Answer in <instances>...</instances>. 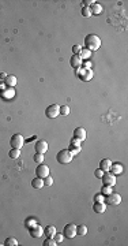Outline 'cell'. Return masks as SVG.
<instances>
[{
    "mask_svg": "<svg viewBox=\"0 0 128 246\" xmlns=\"http://www.w3.org/2000/svg\"><path fill=\"white\" fill-rule=\"evenodd\" d=\"M32 186H33V189H42L44 188L42 178H34L32 181Z\"/></svg>",
    "mask_w": 128,
    "mask_h": 246,
    "instance_id": "20",
    "label": "cell"
},
{
    "mask_svg": "<svg viewBox=\"0 0 128 246\" xmlns=\"http://www.w3.org/2000/svg\"><path fill=\"white\" fill-rule=\"evenodd\" d=\"M109 171H112L113 175H120L123 172V165L119 164V163H116V164H113V163H112V167H110Z\"/></svg>",
    "mask_w": 128,
    "mask_h": 246,
    "instance_id": "18",
    "label": "cell"
},
{
    "mask_svg": "<svg viewBox=\"0 0 128 246\" xmlns=\"http://www.w3.org/2000/svg\"><path fill=\"white\" fill-rule=\"evenodd\" d=\"M83 67H85V68H90V67H91V63H90V62H85V63H83Z\"/></svg>",
    "mask_w": 128,
    "mask_h": 246,
    "instance_id": "38",
    "label": "cell"
},
{
    "mask_svg": "<svg viewBox=\"0 0 128 246\" xmlns=\"http://www.w3.org/2000/svg\"><path fill=\"white\" fill-rule=\"evenodd\" d=\"M55 241L57 242V244H61L63 242V239H64V235L63 234H55Z\"/></svg>",
    "mask_w": 128,
    "mask_h": 246,
    "instance_id": "32",
    "label": "cell"
},
{
    "mask_svg": "<svg viewBox=\"0 0 128 246\" xmlns=\"http://www.w3.org/2000/svg\"><path fill=\"white\" fill-rule=\"evenodd\" d=\"M42 181H44V186H52V185H53V178H51L49 175L45 176Z\"/></svg>",
    "mask_w": 128,
    "mask_h": 246,
    "instance_id": "30",
    "label": "cell"
},
{
    "mask_svg": "<svg viewBox=\"0 0 128 246\" xmlns=\"http://www.w3.org/2000/svg\"><path fill=\"white\" fill-rule=\"evenodd\" d=\"M81 45H78V44H75L74 47H72V51H74V55H79V52H81Z\"/></svg>",
    "mask_w": 128,
    "mask_h": 246,
    "instance_id": "34",
    "label": "cell"
},
{
    "mask_svg": "<svg viewBox=\"0 0 128 246\" xmlns=\"http://www.w3.org/2000/svg\"><path fill=\"white\" fill-rule=\"evenodd\" d=\"M56 234V227L55 226H48L44 228V235H46V238H53Z\"/></svg>",
    "mask_w": 128,
    "mask_h": 246,
    "instance_id": "16",
    "label": "cell"
},
{
    "mask_svg": "<svg viewBox=\"0 0 128 246\" xmlns=\"http://www.w3.org/2000/svg\"><path fill=\"white\" fill-rule=\"evenodd\" d=\"M94 175L97 176V178H99V179H101V178H102V175H104V171H102L101 168H98V169H95Z\"/></svg>",
    "mask_w": 128,
    "mask_h": 246,
    "instance_id": "35",
    "label": "cell"
},
{
    "mask_svg": "<svg viewBox=\"0 0 128 246\" xmlns=\"http://www.w3.org/2000/svg\"><path fill=\"white\" fill-rule=\"evenodd\" d=\"M74 138L78 141H85L86 140V130L83 127H77V129L74 130Z\"/></svg>",
    "mask_w": 128,
    "mask_h": 246,
    "instance_id": "9",
    "label": "cell"
},
{
    "mask_svg": "<svg viewBox=\"0 0 128 246\" xmlns=\"http://www.w3.org/2000/svg\"><path fill=\"white\" fill-rule=\"evenodd\" d=\"M82 63H83V60L81 59L79 55H72V58L70 59V64L72 68H81Z\"/></svg>",
    "mask_w": 128,
    "mask_h": 246,
    "instance_id": "11",
    "label": "cell"
},
{
    "mask_svg": "<svg viewBox=\"0 0 128 246\" xmlns=\"http://www.w3.org/2000/svg\"><path fill=\"white\" fill-rule=\"evenodd\" d=\"M71 145H75V146H81V141H78V140H75V138H74V140L71 141Z\"/></svg>",
    "mask_w": 128,
    "mask_h": 246,
    "instance_id": "37",
    "label": "cell"
},
{
    "mask_svg": "<svg viewBox=\"0 0 128 246\" xmlns=\"http://www.w3.org/2000/svg\"><path fill=\"white\" fill-rule=\"evenodd\" d=\"M44 234V228L41 226H33L32 228H30V235H32L33 238H40L41 235Z\"/></svg>",
    "mask_w": 128,
    "mask_h": 246,
    "instance_id": "12",
    "label": "cell"
},
{
    "mask_svg": "<svg viewBox=\"0 0 128 246\" xmlns=\"http://www.w3.org/2000/svg\"><path fill=\"white\" fill-rule=\"evenodd\" d=\"M34 148H36V153L44 155V153H46V151H48V144L45 142V141H37Z\"/></svg>",
    "mask_w": 128,
    "mask_h": 246,
    "instance_id": "10",
    "label": "cell"
},
{
    "mask_svg": "<svg viewBox=\"0 0 128 246\" xmlns=\"http://www.w3.org/2000/svg\"><path fill=\"white\" fill-rule=\"evenodd\" d=\"M57 161L60 163V164H68V163L72 161V159H74V156L71 155V152L68 151V149H63V151H60L56 156Z\"/></svg>",
    "mask_w": 128,
    "mask_h": 246,
    "instance_id": "2",
    "label": "cell"
},
{
    "mask_svg": "<svg viewBox=\"0 0 128 246\" xmlns=\"http://www.w3.org/2000/svg\"><path fill=\"white\" fill-rule=\"evenodd\" d=\"M79 77H81L82 81H90V79L93 78V71H91V68H85L83 72H82V74H79Z\"/></svg>",
    "mask_w": 128,
    "mask_h": 246,
    "instance_id": "14",
    "label": "cell"
},
{
    "mask_svg": "<svg viewBox=\"0 0 128 246\" xmlns=\"http://www.w3.org/2000/svg\"><path fill=\"white\" fill-rule=\"evenodd\" d=\"M113 190H112V186H106V185H104V188H102V190H101V194H104V196H108V194H110Z\"/></svg>",
    "mask_w": 128,
    "mask_h": 246,
    "instance_id": "26",
    "label": "cell"
},
{
    "mask_svg": "<svg viewBox=\"0 0 128 246\" xmlns=\"http://www.w3.org/2000/svg\"><path fill=\"white\" fill-rule=\"evenodd\" d=\"M93 209H94L95 213H104L106 211V204L105 202H95Z\"/></svg>",
    "mask_w": 128,
    "mask_h": 246,
    "instance_id": "17",
    "label": "cell"
},
{
    "mask_svg": "<svg viewBox=\"0 0 128 246\" xmlns=\"http://www.w3.org/2000/svg\"><path fill=\"white\" fill-rule=\"evenodd\" d=\"M56 245H59V244L55 241V238H48V239L44 242V246H56Z\"/></svg>",
    "mask_w": 128,
    "mask_h": 246,
    "instance_id": "28",
    "label": "cell"
},
{
    "mask_svg": "<svg viewBox=\"0 0 128 246\" xmlns=\"http://www.w3.org/2000/svg\"><path fill=\"white\" fill-rule=\"evenodd\" d=\"M68 114H70V107H68V105H61L60 107V115L67 116Z\"/></svg>",
    "mask_w": 128,
    "mask_h": 246,
    "instance_id": "29",
    "label": "cell"
},
{
    "mask_svg": "<svg viewBox=\"0 0 128 246\" xmlns=\"http://www.w3.org/2000/svg\"><path fill=\"white\" fill-rule=\"evenodd\" d=\"M85 45H86V49H89L90 52L97 51L101 47V40H99V37L97 34H89L85 39Z\"/></svg>",
    "mask_w": 128,
    "mask_h": 246,
    "instance_id": "1",
    "label": "cell"
},
{
    "mask_svg": "<svg viewBox=\"0 0 128 246\" xmlns=\"http://www.w3.org/2000/svg\"><path fill=\"white\" fill-rule=\"evenodd\" d=\"M0 78H2V79H6V78H7V74H6V72H2V74H0Z\"/></svg>",
    "mask_w": 128,
    "mask_h": 246,
    "instance_id": "39",
    "label": "cell"
},
{
    "mask_svg": "<svg viewBox=\"0 0 128 246\" xmlns=\"http://www.w3.org/2000/svg\"><path fill=\"white\" fill-rule=\"evenodd\" d=\"M104 200H105V198H104V194H95L94 196L95 202H104Z\"/></svg>",
    "mask_w": 128,
    "mask_h": 246,
    "instance_id": "33",
    "label": "cell"
},
{
    "mask_svg": "<svg viewBox=\"0 0 128 246\" xmlns=\"http://www.w3.org/2000/svg\"><path fill=\"white\" fill-rule=\"evenodd\" d=\"M79 56H81L82 60H83V59L86 60V59H89L90 56H91V52H90L89 49H86V48H85V49H81V52H79Z\"/></svg>",
    "mask_w": 128,
    "mask_h": 246,
    "instance_id": "22",
    "label": "cell"
},
{
    "mask_svg": "<svg viewBox=\"0 0 128 246\" xmlns=\"http://www.w3.org/2000/svg\"><path fill=\"white\" fill-rule=\"evenodd\" d=\"M33 159H34V161H36L37 164H42V161H44V155L36 153V155L33 156Z\"/></svg>",
    "mask_w": 128,
    "mask_h": 246,
    "instance_id": "25",
    "label": "cell"
},
{
    "mask_svg": "<svg viewBox=\"0 0 128 246\" xmlns=\"http://www.w3.org/2000/svg\"><path fill=\"white\" fill-rule=\"evenodd\" d=\"M4 245H7V246H18L19 244H18V241L15 239V238H7L6 239V242H4Z\"/></svg>",
    "mask_w": 128,
    "mask_h": 246,
    "instance_id": "24",
    "label": "cell"
},
{
    "mask_svg": "<svg viewBox=\"0 0 128 246\" xmlns=\"http://www.w3.org/2000/svg\"><path fill=\"white\" fill-rule=\"evenodd\" d=\"M82 3H83V7H90L91 4H94L95 2H94V0H83Z\"/></svg>",
    "mask_w": 128,
    "mask_h": 246,
    "instance_id": "36",
    "label": "cell"
},
{
    "mask_svg": "<svg viewBox=\"0 0 128 246\" xmlns=\"http://www.w3.org/2000/svg\"><path fill=\"white\" fill-rule=\"evenodd\" d=\"M8 156H10L11 159H18L19 156H20V149H15V148H12L11 151H10Z\"/></svg>",
    "mask_w": 128,
    "mask_h": 246,
    "instance_id": "23",
    "label": "cell"
},
{
    "mask_svg": "<svg viewBox=\"0 0 128 246\" xmlns=\"http://www.w3.org/2000/svg\"><path fill=\"white\" fill-rule=\"evenodd\" d=\"M36 175H37V178H45V176H48L49 175V167L48 165H45V164H40L38 167H37V169H36Z\"/></svg>",
    "mask_w": 128,
    "mask_h": 246,
    "instance_id": "8",
    "label": "cell"
},
{
    "mask_svg": "<svg viewBox=\"0 0 128 246\" xmlns=\"http://www.w3.org/2000/svg\"><path fill=\"white\" fill-rule=\"evenodd\" d=\"M86 234H87V227L85 224L77 226V235H86Z\"/></svg>",
    "mask_w": 128,
    "mask_h": 246,
    "instance_id": "21",
    "label": "cell"
},
{
    "mask_svg": "<svg viewBox=\"0 0 128 246\" xmlns=\"http://www.w3.org/2000/svg\"><path fill=\"white\" fill-rule=\"evenodd\" d=\"M90 12H91V15H99L102 12V6L95 2L94 4L90 6Z\"/></svg>",
    "mask_w": 128,
    "mask_h": 246,
    "instance_id": "13",
    "label": "cell"
},
{
    "mask_svg": "<svg viewBox=\"0 0 128 246\" xmlns=\"http://www.w3.org/2000/svg\"><path fill=\"white\" fill-rule=\"evenodd\" d=\"M63 235L65 238H68V239H72V238L77 235V226L75 224H72V223H70V224H67V226L64 227V231H63Z\"/></svg>",
    "mask_w": 128,
    "mask_h": 246,
    "instance_id": "7",
    "label": "cell"
},
{
    "mask_svg": "<svg viewBox=\"0 0 128 246\" xmlns=\"http://www.w3.org/2000/svg\"><path fill=\"white\" fill-rule=\"evenodd\" d=\"M110 167H112V161H110L109 159H104V160H101V163H99V168H101L104 172L109 171Z\"/></svg>",
    "mask_w": 128,
    "mask_h": 246,
    "instance_id": "15",
    "label": "cell"
},
{
    "mask_svg": "<svg viewBox=\"0 0 128 246\" xmlns=\"http://www.w3.org/2000/svg\"><path fill=\"white\" fill-rule=\"evenodd\" d=\"M106 204H109V205H119L120 202H121V196L119 194V193H110V194L106 196Z\"/></svg>",
    "mask_w": 128,
    "mask_h": 246,
    "instance_id": "6",
    "label": "cell"
},
{
    "mask_svg": "<svg viewBox=\"0 0 128 246\" xmlns=\"http://www.w3.org/2000/svg\"><path fill=\"white\" fill-rule=\"evenodd\" d=\"M10 144H11L12 148L15 149H20L25 145V138L22 137V134H14L11 137V141H10Z\"/></svg>",
    "mask_w": 128,
    "mask_h": 246,
    "instance_id": "4",
    "label": "cell"
},
{
    "mask_svg": "<svg viewBox=\"0 0 128 246\" xmlns=\"http://www.w3.org/2000/svg\"><path fill=\"white\" fill-rule=\"evenodd\" d=\"M102 183L104 185H106V186H115L116 185V175H113L112 172H109V171H106V172H104V175H102Z\"/></svg>",
    "mask_w": 128,
    "mask_h": 246,
    "instance_id": "5",
    "label": "cell"
},
{
    "mask_svg": "<svg viewBox=\"0 0 128 246\" xmlns=\"http://www.w3.org/2000/svg\"><path fill=\"white\" fill-rule=\"evenodd\" d=\"M45 115H46L49 119H55L56 116L60 115V107L57 104H51L46 109H45Z\"/></svg>",
    "mask_w": 128,
    "mask_h": 246,
    "instance_id": "3",
    "label": "cell"
},
{
    "mask_svg": "<svg viewBox=\"0 0 128 246\" xmlns=\"http://www.w3.org/2000/svg\"><path fill=\"white\" fill-rule=\"evenodd\" d=\"M16 77L15 75H7V78H6V84H7V86L8 88H14V86L16 85Z\"/></svg>",
    "mask_w": 128,
    "mask_h": 246,
    "instance_id": "19",
    "label": "cell"
},
{
    "mask_svg": "<svg viewBox=\"0 0 128 246\" xmlns=\"http://www.w3.org/2000/svg\"><path fill=\"white\" fill-rule=\"evenodd\" d=\"M82 15L86 16V18L91 16V12H90V8H89V7H83V8H82Z\"/></svg>",
    "mask_w": 128,
    "mask_h": 246,
    "instance_id": "31",
    "label": "cell"
},
{
    "mask_svg": "<svg viewBox=\"0 0 128 246\" xmlns=\"http://www.w3.org/2000/svg\"><path fill=\"white\" fill-rule=\"evenodd\" d=\"M68 151L71 152V155H72V156H77V155L79 153V152H81V146H75V145H71Z\"/></svg>",
    "mask_w": 128,
    "mask_h": 246,
    "instance_id": "27",
    "label": "cell"
}]
</instances>
